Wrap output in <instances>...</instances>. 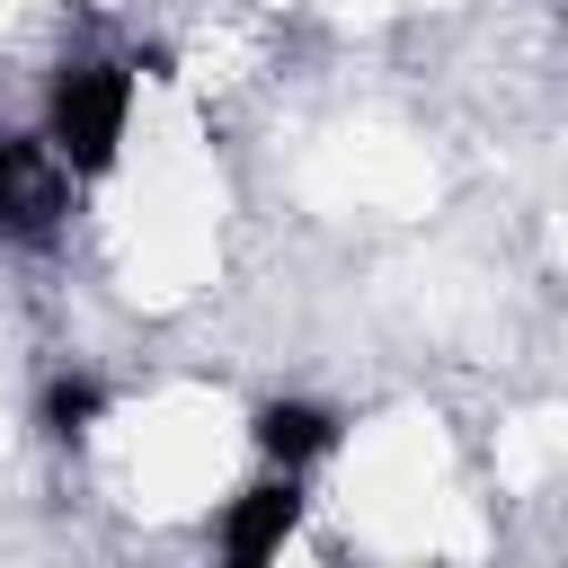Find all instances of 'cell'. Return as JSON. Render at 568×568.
Masks as SVG:
<instances>
[{"label": "cell", "instance_id": "2", "mask_svg": "<svg viewBox=\"0 0 568 568\" xmlns=\"http://www.w3.org/2000/svg\"><path fill=\"white\" fill-rule=\"evenodd\" d=\"M71 213V160L44 133H0V240L44 248Z\"/></svg>", "mask_w": 568, "mask_h": 568}, {"label": "cell", "instance_id": "4", "mask_svg": "<svg viewBox=\"0 0 568 568\" xmlns=\"http://www.w3.org/2000/svg\"><path fill=\"white\" fill-rule=\"evenodd\" d=\"M248 435H257V453L275 470H311L320 453H337V408H320V399H266L248 417Z\"/></svg>", "mask_w": 568, "mask_h": 568}, {"label": "cell", "instance_id": "5", "mask_svg": "<svg viewBox=\"0 0 568 568\" xmlns=\"http://www.w3.org/2000/svg\"><path fill=\"white\" fill-rule=\"evenodd\" d=\"M98 408H106V390H98L89 373H62V382L44 390V435H62V444H71V435H89V426H98Z\"/></svg>", "mask_w": 568, "mask_h": 568}, {"label": "cell", "instance_id": "3", "mask_svg": "<svg viewBox=\"0 0 568 568\" xmlns=\"http://www.w3.org/2000/svg\"><path fill=\"white\" fill-rule=\"evenodd\" d=\"M293 524H302V479L275 470V479H257V488H240L222 506V559L231 568H257V559H275L293 541Z\"/></svg>", "mask_w": 568, "mask_h": 568}, {"label": "cell", "instance_id": "1", "mask_svg": "<svg viewBox=\"0 0 568 568\" xmlns=\"http://www.w3.org/2000/svg\"><path fill=\"white\" fill-rule=\"evenodd\" d=\"M133 115V62H62L44 89V142L71 160V178H106Z\"/></svg>", "mask_w": 568, "mask_h": 568}]
</instances>
